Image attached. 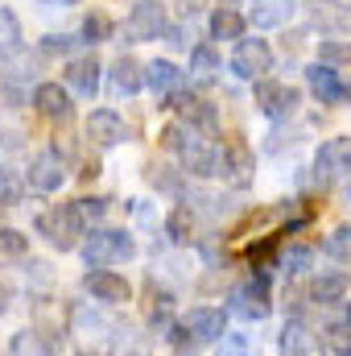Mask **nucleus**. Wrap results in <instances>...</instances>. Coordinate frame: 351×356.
I'll use <instances>...</instances> for the list:
<instances>
[{
  "label": "nucleus",
  "mask_w": 351,
  "mask_h": 356,
  "mask_svg": "<svg viewBox=\"0 0 351 356\" xmlns=\"http://www.w3.org/2000/svg\"><path fill=\"white\" fill-rule=\"evenodd\" d=\"M83 133H87V141L95 145V149H116V145L128 137L120 112H112V108H95V112L87 116V124H83Z\"/></svg>",
  "instance_id": "dca6fc26"
},
{
  "label": "nucleus",
  "mask_w": 351,
  "mask_h": 356,
  "mask_svg": "<svg viewBox=\"0 0 351 356\" xmlns=\"http://www.w3.org/2000/svg\"><path fill=\"white\" fill-rule=\"evenodd\" d=\"M29 104H33L46 120H71V116H75L71 88H62V83H37L33 95H29Z\"/></svg>",
  "instance_id": "6ab92c4d"
},
{
  "label": "nucleus",
  "mask_w": 351,
  "mask_h": 356,
  "mask_svg": "<svg viewBox=\"0 0 351 356\" xmlns=\"http://www.w3.org/2000/svg\"><path fill=\"white\" fill-rule=\"evenodd\" d=\"M79 356H99V353H79Z\"/></svg>",
  "instance_id": "c03bdc74"
},
{
  "label": "nucleus",
  "mask_w": 351,
  "mask_h": 356,
  "mask_svg": "<svg viewBox=\"0 0 351 356\" xmlns=\"http://www.w3.org/2000/svg\"><path fill=\"white\" fill-rule=\"evenodd\" d=\"M99 75H103V67H99L95 54H83V58H71L67 63V88H71V95H79V99H91L99 91Z\"/></svg>",
  "instance_id": "aec40b11"
},
{
  "label": "nucleus",
  "mask_w": 351,
  "mask_h": 356,
  "mask_svg": "<svg viewBox=\"0 0 351 356\" xmlns=\"http://www.w3.org/2000/svg\"><path fill=\"white\" fill-rule=\"evenodd\" d=\"M145 175H149V182H153V186H162V191H174V195L182 191V178L170 175V166H157V162H153Z\"/></svg>",
  "instance_id": "4c0bfd02"
},
{
  "label": "nucleus",
  "mask_w": 351,
  "mask_h": 356,
  "mask_svg": "<svg viewBox=\"0 0 351 356\" xmlns=\"http://www.w3.org/2000/svg\"><path fill=\"white\" fill-rule=\"evenodd\" d=\"M277 266L285 269L289 277H298V273H306V269L314 266V249H310V245H289V249L277 257Z\"/></svg>",
  "instance_id": "c85d7f7f"
},
{
  "label": "nucleus",
  "mask_w": 351,
  "mask_h": 356,
  "mask_svg": "<svg viewBox=\"0 0 351 356\" xmlns=\"http://www.w3.org/2000/svg\"><path fill=\"white\" fill-rule=\"evenodd\" d=\"M75 211H79L83 228H99V220L108 216V199L103 195H83V199H75Z\"/></svg>",
  "instance_id": "473e14b6"
},
{
  "label": "nucleus",
  "mask_w": 351,
  "mask_h": 356,
  "mask_svg": "<svg viewBox=\"0 0 351 356\" xmlns=\"http://www.w3.org/2000/svg\"><path fill=\"white\" fill-rule=\"evenodd\" d=\"M252 99H257V112L268 116V120H285V116H293L298 112V88H289V83H281V79H257V91H252Z\"/></svg>",
  "instance_id": "1a4fd4ad"
},
{
  "label": "nucleus",
  "mask_w": 351,
  "mask_h": 356,
  "mask_svg": "<svg viewBox=\"0 0 351 356\" xmlns=\"http://www.w3.org/2000/svg\"><path fill=\"white\" fill-rule=\"evenodd\" d=\"M71 332L75 336H83V340H112L116 336V323L108 319V311L95 302H75L71 307Z\"/></svg>",
  "instance_id": "f3484780"
},
{
  "label": "nucleus",
  "mask_w": 351,
  "mask_h": 356,
  "mask_svg": "<svg viewBox=\"0 0 351 356\" xmlns=\"http://www.w3.org/2000/svg\"><path fill=\"white\" fill-rule=\"evenodd\" d=\"M170 33V17L162 0H137L124 17V42H157Z\"/></svg>",
  "instance_id": "39448f33"
},
{
  "label": "nucleus",
  "mask_w": 351,
  "mask_h": 356,
  "mask_svg": "<svg viewBox=\"0 0 351 356\" xmlns=\"http://www.w3.org/2000/svg\"><path fill=\"white\" fill-rule=\"evenodd\" d=\"M228 67H232V75L252 79V83H257V79H268V71H273V50H268L264 38H240Z\"/></svg>",
  "instance_id": "0eeeda50"
},
{
  "label": "nucleus",
  "mask_w": 351,
  "mask_h": 356,
  "mask_svg": "<svg viewBox=\"0 0 351 356\" xmlns=\"http://www.w3.org/2000/svg\"><path fill=\"white\" fill-rule=\"evenodd\" d=\"M71 46H75V38H71V33H50V38L42 42V50H46V54H71Z\"/></svg>",
  "instance_id": "58836bf2"
},
{
  "label": "nucleus",
  "mask_w": 351,
  "mask_h": 356,
  "mask_svg": "<svg viewBox=\"0 0 351 356\" xmlns=\"http://www.w3.org/2000/svg\"><path fill=\"white\" fill-rule=\"evenodd\" d=\"M21 46H25V33H21V21H17V13H12L8 4H0V54H8V58H17V54H21Z\"/></svg>",
  "instance_id": "a878e982"
},
{
  "label": "nucleus",
  "mask_w": 351,
  "mask_h": 356,
  "mask_svg": "<svg viewBox=\"0 0 351 356\" xmlns=\"http://www.w3.org/2000/svg\"><path fill=\"white\" fill-rule=\"evenodd\" d=\"M0 162H4V137H0Z\"/></svg>",
  "instance_id": "37998d69"
},
{
  "label": "nucleus",
  "mask_w": 351,
  "mask_h": 356,
  "mask_svg": "<svg viewBox=\"0 0 351 356\" xmlns=\"http://www.w3.org/2000/svg\"><path fill=\"white\" fill-rule=\"evenodd\" d=\"M79 253H83L87 269H112L137 257V241L124 228H91L87 241L79 245Z\"/></svg>",
  "instance_id": "f03ea898"
},
{
  "label": "nucleus",
  "mask_w": 351,
  "mask_h": 356,
  "mask_svg": "<svg viewBox=\"0 0 351 356\" xmlns=\"http://www.w3.org/2000/svg\"><path fill=\"white\" fill-rule=\"evenodd\" d=\"M190 71L194 75H215L219 71V54H215V42H203L190 50Z\"/></svg>",
  "instance_id": "c9c22d12"
},
{
  "label": "nucleus",
  "mask_w": 351,
  "mask_h": 356,
  "mask_svg": "<svg viewBox=\"0 0 351 356\" xmlns=\"http://www.w3.org/2000/svg\"><path fill=\"white\" fill-rule=\"evenodd\" d=\"M207 33H211V42H240L248 33V17L240 8H223L219 4L211 13V21H207Z\"/></svg>",
  "instance_id": "5701e85b"
},
{
  "label": "nucleus",
  "mask_w": 351,
  "mask_h": 356,
  "mask_svg": "<svg viewBox=\"0 0 351 356\" xmlns=\"http://www.w3.org/2000/svg\"><path fill=\"white\" fill-rule=\"evenodd\" d=\"M348 290H351V282H348V273H314L310 277V302L314 307H339L343 298H348Z\"/></svg>",
  "instance_id": "4be33fe9"
},
{
  "label": "nucleus",
  "mask_w": 351,
  "mask_h": 356,
  "mask_svg": "<svg viewBox=\"0 0 351 356\" xmlns=\"http://www.w3.org/2000/svg\"><path fill=\"white\" fill-rule=\"evenodd\" d=\"M108 33H112V21H108L103 13H87V17H83V25H79V42H87V46L108 42Z\"/></svg>",
  "instance_id": "72a5a7b5"
},
{
  "label": "nucleus",
  "mask_w": 351,
  "mask_h": 356,
  "mask_svg": "<svg viewBox=\"0 0 351 356\" xmlns=\"http://www.w3.org/2000/svg\"><path fill=\"white\" fill-rule=\"evenodd\" d=\"M223 8H236V4H248V0H219Z\"/></svg>",
  "instance_id": "79ce46f5"
},
{
  "label": "nucleus",
  "mask_w": 351,
  "mask_h": 356,
  "mask_svg": "<svg viewBox=\"0 0 351 356\" xmlns=\"http://www.w3.org/2000/svg\"><path fill=\"white\" fill-rule=\"evenodd\" d=\"M25 199V182L17 170H8V166H0V207H12V203H21Z\"/></svg>",
  "instance_id": "f704fd0d"
},
{
  "label": "nucleus",
  "mask_w": 351,
  "mask_h": 356,
  "mask_svg": "<svg viewBox=\"0 0 351 356\" xmlns=\"http://www.w3.org/2000/svg\"><path fill=\"white\" fill-rule=\"evenodd\" d=\"M318 63H323V67H348L351 63V42L323 38V42H318Z\"/></svg>",
  "instance_id": "7c9ffc66"
},
{
  "label": "nucleus",
  "mask_w": 351,
  "mask_h": 356,
  "mask_svg": "<svg viewBox=\"0 0 351 356\" xmlns=\"http://www.w3.org/2000/svg\"><path fill=\"white\" fill-rule=\"evenodd\" d=\"M33 228H37V232L50 241V249H58V253H75V249L87 241V228H83L75 203H54L50 211H42V216L33 220Z\"/></svg>",
  "instance_id": "7ed1b4c3"
},
{
  "label": "nucleus",
  "mask_w": 351,
  "mask_h": 356,
  "mask_svg": "<svg viewBox=\"0 0 351 356\" xmlns=\"http://www.w3.org/2000/svg\"><path fill=\"white\" fill-rule=\"evenodd\" d=\"M182 327L190 332L194 344H219L228 336V311H219V307H190L182 315Z\"/></svg>",
  "instance_id": "2eb2a0df"
},
{
  "label": "nucleus",
  "mask_w": 351,
  "mask_h": 356,
  "mask_svg": "<svg viewBox=\"0 0 351 356\" xmlns=\"http://www.w3.org/2000/svg\"><path fill=\"white\" fill-rule=\"evenodd\" d=\"M83 290L91 294V302H99V307H124L132 298L128 277L116 273V269H87L83 273Z\"/></svg>",
  "instance_id": "6e6552de"
},
{
  "label": "nucleus",
  "mask_w": 351,
  "mask_h": 356,
  "mask_svg": "<svg viewBox=\"0 0 351 356\" xmlns=\"http://www.w3.org/2000/svg\"><path fill=\"white\" fill-rule=\"evenodd\" d=\"M327 348L335 356H351V302H339L335 315L327 319Z\"/></svg>",
  "instance_id": "393cba45"
},
{
  "label": "nucleus",
  "mask_w": 351,
  "mask_h": 356,
  "mask_svg": "<svg viewBox=\"0 0 351 356\" xmlns=\"http://www.w3.org/2000/svg\"><path fill=\"white\" fill-rule=\"evenodd\" d=\"M145 88L153 91L157 99H170L174 91H182V71H178L170 58H153L145 67Z\"/></svg>",
  "instance_id": "b1692460"
},
{
  "label": "nucleus",
  "mask_w": 351,
  "mask_h": 356,
  "mask_svg": "<svg viewBox=\"0 0 351 356\" xmlns=\"http://www.w3.org/2000/svg\"><path fill=\"white\" fill-rule=\"evenodd\" d=\"M306 21L310 29H323L327 38H351V4L343 0H310Z\"/></svg>",
  "instance_id": "9b49d317"
},
{
  "label": "nucleus",
  "mask_w": 351,
  "mask_h": 356,
  "mask_svg": "<svg viewBox=\"0 0 351 356\" xmlns=\"http://www.w3.org/2000/svg\"><path fill=\"white\" fill-rule=\"evenodd\" d=\"M166 236L174 241V245H186L190 241V232H194V211L186 207V203H178V207H170V216H166Z\"/></svg>",
  "instance_id": "cd10ccee"
},
{
  "label": "nucleus",
  "mask_w": 351,
  "mask_h": 356,
  "mask_svg": "<svg viewBox=\"0 0 351 356\" xmlns=\"http://www.w3.org/2000/svg\"><path fill=\"white\" fill-rule=\"evenodd\" d=\"M298 0H248V25L252 29H277L293 17Z\"/></svg>",
  "instance_id": "412c9836"
},
{
  "label": "nucleus",
  "mask_w": 351,
  "mask_h": 356,
  "mask_svg": "<svg viewBox=\"0 0 351 356\" xmlns=\"http://www.w3.org/2000/svg\"><path fill=\"white\" fill-rule=\"evenodd\" d=\"M215 356H257V353H252V340H248L244 332H228V336L219 340Z\"/></svg>",
  "instance_id": "e433bc0d"
},
{
  "label": "nucleus",
  "mask_w": 351,
  "mask_h": 356,
  "mask_svg": "<svg viewBox=\"0 0 351 356\" xmlns=\"http://www.w3.org/2000/svg\"><path fill=\"white\" fill-rule=\"evenodd\" d=\"M8 353H12V356H54V344L46 340V332L29 327V332H17V336H12Z\"/></svg>",
  "instance_id": "bb28decb"
},
{
  "label": "nucleus",
  "mask_w": 351,
  "mask_h": 356,
  "mask_svg": "<svg viewBox=\"0 0 351 356\" xmlns=\"http://www.w3.org/2000/svg\"><path fill=\"white\" fill-rule=\"evenodd\" d=\"M141 88H145V67H141L137 58L120 54V58L108 67V95H112V99H128V95H137Z\"/></svg>",
  "instance_id": "a211bd4d"
},
{
  "label": "nucleus",
  "mask_w": 351,
  "mask_h": 356,
  "mask_svg": "<svg viewBox=\"0 0 351 356\" xmlns=\"http://www.w3.org/2000/svg\"><path fill=\"white\" fill-rule=\"evenodd\" d=\"M343 175H351V137H327L314 154V178L327 186Z\"/></svg>",
  "instance_id": "4468645a"
},
{
  "label": "nucleus",
  "mask_w": 351,
  "mask_h": 356,
  "mask_svg": "<svg viewBox=\"0 0 351 356\" xmlns=\"http://www.w3.org/2000/svg\"><path fill=\"white\" fill-rule=\"evenodd\" d=\"M166 145L174 149L182 175L190 178H215L219 166H223V145L215 141V133H203V129H194L186 120L166 129Z\"/></svg>",
  "instance_id": "f257e3e1"
},
{
  "label": "nucleus",
  "mask_w": 351,
  "mask_h": 356,
  "mask_svg": "<svg viewBox=\"0 0 351 356\" xmlns=\"http://www.w3.org/2000/svg\"><path fill=\"white\" fill-rule=\"evenodd\" d=\"M71 4H79V0H42V8H71Z\"/></svg>",
  "instance_id": "ea45409f"
},
{
  "label": "nucleus",
  "mask_w": 351,
  "mask_h": 356,
  "mask_svg": "<svg viewBox=\"0 0 351 356\" xmlns=\"http://www.w3.org/2000/svg\"><path fill=\"white\" fill-rule=\"evenodd\" d=\"M29 253V236L17 228H0V261H25Z\"/></svg>",
  "instance_id": "c756f323"
},
{
  "label": "nucleus",
  "mask_w": 351,
  "mask_h": 356,
  "mask_svg": "<svg viewBox=\"0 0 351 356\" xmlns=\"http://www.w3.org/2000/svg\"><path fill=\"white\" fill-rule=\"evenodd\" d=\"M281 353L285 356H335L327 348V340H323L302 315L285 319V327H281Z\"/></svg>",
  "instance_id": "9d476101"
},
{
  "label": "nucleus",
  "mask_w": 351,
  "mask_h": 356,
  "mask_svg": "<svg viewBox=\"0 0 351 356\" xmlns=\"http://www.w3.org/2000/svg\"><path fill=\"white\" fill-rule=\"evenodd\" d=\"M219 178L232 186V191H248L252 178H257V154L244 145V141H228L223 145V166H219Z\"/></svg>",
  "instance_id": "f8f14e48"
},
{
  "label": "nucleus",
  "mask_w": 351,
  "mask_h": 356,
  "mask_svg": "<svg viewBox=\"0 0 351 356\" xmlns=\"http://www.w3.org/2000/svg\"><path fill=\"white\" fill-rule=\"evenodd\" d=\"M25 182H29L37 195L62 191V182H67V162H62V154H58V149L33 154V162H29V170H25Z\"/></svg>",
  "instance_id": "ddd939ff"
},
{
  "label": "nucleus",
  "mask_w": 351,
  "mask_h": 356,
  "mask_svg": "<svg viewBox=\"0 0 351 356\" xmlns=\"http://www.w3.org/2000/svg\"><path fill=\"white\" fill-rule=\"evenodd\" d=\"M306 88L318 104H331V108H343L351 104V79L339 67H323V63H310L306 67Z\"/></svg>",
  "instance_id": "423d86ee"
},
{
  "label": "nucleus",
  "mask_w": 351,
  "mask_h": 356,
  "mask_svg": "<svg viewBox=\"0 0 351 356\" xmlns=\"http://www.w3.org/2000/svg\"><path fill=\"white\" fill-rule=\"evenodd\" d=\"M327 257L331 261H339V266H348L351 269V224H343V228H335L331 236H327Z\"/></svg>",
  "instance_id": "2f4dec72"
},
{
  "label": "nucleus",
  "mask_w": 351,
  "mask_h": 356,
  "mask_svg": "<svg viewBox=\"0 0 351 356\" xmlns=\"http://www.w3.org/2000/svg\"><path fill=\"white\" fill-rule=\"evenodd\" d=\"M228 311L240 315V319H248V323H264V319H268L273 298H268L264 273H252V277H244V282H236V286L228 290Z\"/></svg>",
  "instance_id": "20e7f679"
},
{
  "label": "nucleus",
  "mask_w": 351,
  "mask_h": 356,
  "mask_svg": "<svg viewBox=\"0 0 351 356\" xmlns=\"http://www.w3.org/2000/svg\"><path fill=\"white\" fill-rule=\"evenodd\" d=\"M343 203H348V207H351V178H348V182H343Z\"/></svg>",
  "instance_id": "a19ab883"
}]
</instances>
